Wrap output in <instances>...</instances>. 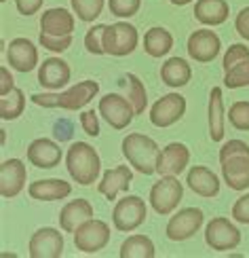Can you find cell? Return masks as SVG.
<instances>
[{"mask_svg":"<svg viewBox=\"0 0 249 258\" xmlns=\"http://www.w3.org/2000/svg\"><path fill=\"white\" fill-rule=\"evenodd\" d=\"M0 79H3V81H0V95H7L9 91H13L15 89V79H13V74H11L9 72V68H0Z\"/></svg>","mask_w":249,"mask_h":258,"instance_id":"cell-43","label":"cell"},{"mask_svg":"<svg viewBox=\"0 0 249 258\" xmlns=\"http://www.w3.org/2000/svg\"><path fill=\"white\" fill-rule=\"evenodd\" d=\"M226 116H228V121L234 129H239V132H249V102H245V100L234 102Z\"/></svg>","mask_w":249,"mask_h":258,"instance_id":"cell-34","label":"cell"},{"mask_svg":"<svg viewBox=\"0 0 249 258\" xmlns=\"http://www.w3.org/2000/svg\"><path fill=\"white\" fill-rule=\"evenodd\" d=\"M104 32H106V26H93L89 32H87L85 36V47L89 53H93V55H104Z\"/></svg>","mask_w":249,"mask_h":258,"instance_id":"cell-35","label":"cell"},{"mask_svg":"<svg viewBox=\"0 0 249 258\" xmlns=\"http://www.w3.org/2000/svg\"><path fill=\"white\" fill-rule=\"evenodd\" d=\"M28 161L38 169H51L59 165L61 148L57 142H53L49 138H38L28 146Z\"/></svg>","mask_w":249,"mask_h":258,"instance_id":"cell-20","label":"cell"},{"mask_svg":"<svg viewBox=\"0 0 249 258\" xmlns=\"http://www.w3.org/2000/svg\"><path fill=\"white\" fill-rule=\"evenodd\" d=\"M28 192L32 199H38V201H59V199H66L72 186L70 182L66 180H59V178H49V180H36V182H30Z\"/></svg>","mask_w":249,"mask_h":258,"instance_id":"cell-24","label":"cell"},{"mask_svg":"<svg viewBox=\"0 0 249 258\" xmlns=\"http://www.w3.org/2000/svg\"><path fill=\"white\" fill-rule=\"evenodd\" d=\"M154 243L146 235H131L123 241L121 252H118L121 258H154Z\"/></svg>","mask_w":249,"mask_h":258,"instance_id":"cell-29","label":"cell"},{"mask_svg":"<svg viewBox=\"0 0 249 258\" xmlns=\"http://www.w3.org/2000/svg\"><path fill=\"white\" fill-rule=\"evenodd\" d=\"M28 171L21 159H7L0 165V195L5 199L17 197L26 188Z\"/></svg>","mask_w":249,"mask_h":258,"instance_id":"cell-15","label":"cell"},{"mask_svg":"<svg viewBox=\"0 0 249 258\" xmlns=\"http://www.w3.org/2000/svg\"><path fill=\"white\" fill-rule=\"evenodd\" d=\"M146 216H148L146 201L137 195H127L116 201L114 212H112V222L116 231L131 233L146 222Z\"/></svg>","mask_w":249,"mask_h":258,"instance_id":"cell-5","label":"cell"},{"mask_svg":"<svg viewBox=\"0 0 249 258\" xmlns=\"http://www.w3.org/2000/svg\"><path fill=\"white\" fill-rule=\"evenodd\" d=\"M173 49V36L165 28H150L144 34V51L150 57H163Z\"/></svg>","mask_w":249,"mask_h":258,"instance_id":"cell-27","label":"cell"},{"mask_svg":"<svg viewBox=\"0 0 249 258\" xmlns=\"http://www.w3.org/2000/svg\"><path fill=\"white\" fill-rule=\"evenodd\" d=\"M40 32L51 36H70L74 32V15L61 7L47 9L40 15Z\"/></svg>","mask_w":249,"mask_h":258,"instance_id":"cell-22","label":"cell"},{"mask_svg":"<svg viewBox=\"0 0 249 258\" xmlns=\"http://www.w3.org/2000/svg\"><path fill=\"white\" fill-rule=\"evenodd\" d=\"M188 161H190L188 146H184L180 142H171L160 150L156 161V171L160 176H180L186 169Z\"/></svg>","mask_w":249,"mask_h":258,"instance_id":"cell-16","label":"cell"},{"mask_svg":"<svg viewBox=\"0 0 249 258\" xmlns=\"http://www.w3.org/2000/svg\"><path fill=\"white\" fill-rule=\"evenodd\" d=\"M186 184L190 186L194 195L205 197V199H213L220 192V178L205 165H194L188 171Z\"/></svg>","mask_w":249,"mask_h":258,"instance_id":"cell-21","label":"cell"},{"mask_svg":"<svg viewBox=\"0 0 249 258\" xmlns=\"http://www.w3.org/2000/svg\"><path fill=\"white\" fill-rule=\"evenodd\" d=\"M93 218V206L87 199H72L59 212V227L63 233H74L82 222Z\"/></svg>","mask_w":249,"mask_h":258,"instance_id":"cell-23","label":"cell"},{"mask_svg":"<svg viewBox=\"0 0 249 258\" xmlns=\"http://www.w3.org/2000/svg\"><path fill=\"white\" fill-rule=\"evenodd\" d=\"M108 7L116 17H133L142 7V0H108Z\"/></svg>","mask_w":249,"mask_h":258,"instance_id":"cell-36","label":"cell"},{"mask_svg":"<svg viewBox=\"0 0 249 258\" xmlns=\"http://www.w3.org/2000/svg\"><path fill=\"white\" fill-rule=\"evenodd\" d=\"M173 5H178V7H184V5H190L192 0H171Z\"/></svg>","mask_w":249,"mask_h":258,"instance_id":"cell-45","label":"cell"},{"mask_svg":"<svg viewBox=\"0 0 249 258\" xmlns=\"http://www.w3.org/2000/svg\"><path fill=\"white\" fill-rule=\"evenodd\" d=\"M80 127L87 136H91V138L100 136V119H97L95 110H85L80 114Z\"/></svg>","mask_w":249,"mask_h":258,"instance_id":"cell-39","label":"cell"},{"mask_svg":"<svg viewBox=\"0 0 249 258\" xmlns=\"http://www.w3.org/2000/svg\"><path fill=\"white\" fill-rule=\"evenodd\" d=\"M205 243L215 252L234 250V248H239V243H241V231L236 229L228 218L218 216L205 229Z\"/></svg>","mask_w":249,"mask_h":258,"instance_id":"cell-9","label":"cell"},{"mask_svg":"<svg viewBox=\"0 0 249 258\" xmlns=\"http://www.w3.org/2000/svg\"><path fill=\"white\" fill-rule=\"evenodd\" d=\"M232 218L241 224H249V192L239 197L232 206Z\"/></svg>","mask_w":249,"mask_h":258,"instance_id":"cell-40","label":"cell"},{"mask_svg":"<svg viewBox=\"0 0 249 258\" xmlns=\"http://www.w3.org/2000/svg\"><path fill=\"white\" fill-rule=\"evenodd\" d=\"M224 85L228 89H239V87H247L249 85V59L236 63L234 68H230L224 74Z\"/></svg>","mask_w":249,"mask_h":258,"instance_id":"cell-33","label":"cell"},{"mask_svg":"<svg viewBox=\"0 0 249 258\" xmlns=\"http://www.w3.org/2000/svg\"><path fill=\"white\" fill-rule=\"evenodd\" d=\"M133 182V171L129 165H118L114 169H108L104 171L102 182L97 184V190L108 199V201H114L121 192H127L129 186Z\"/></svg>","mask_w":249,"mask_h":258,"instance_id":"cell-19","label":"cell"},{"mask_svg":"<svg viewBox=\"0 0 249 258\" xmlns=\"http://www.w3.org/2000/svg\"><path fill=\"white\" fill-rule=\"evenodd\" d=\"M70 77H72V70L68 66V61H63L59 57H49L38 68V83L51 91L66 87L70 83Z\"/></svg>","mask_w":249,"mask_h":258,"instance_id":"cell-18","label":"cell"},{"mask_svg":"<svg viewBox=\"0 0 249 258\" xmlns=\"http://www.w3.org/2000/svg\"><path fill=\"white\" fill-rule=\"evenodd\" d=\"M66 167H68V174L72 176V180H76L82 186H89L97 180V176H100L102 159L91 144L74 142L66 153Z\"/></svg>","mask_w":249,"mask_h":258,"instance_id":"cell-3","label":"cell"},{"mask_svg":"<svg viewBox=\"0 0 249 258\" xmlns=\"http://www.w3.org/2000/svg\"><path fill=\"white\" fill-rule=\"evenodd\" d=\"M97 91H100V83L97 81H80L63 93H34L32 102L42 108H66V110H80L82 106L89 104Z\"/></svg>","mask_w":249,"mask_h":258,"instance_id":"cell-2","label":"cell"},{"mask_svg":"<svg viewBox=\"0 0 249 258\" xmlns=\"http://www.w3.org/2000/svg\"><path fill=\"white\" fill-rule=\"evenodd\" d=\"M203 220L205 216L199 208H184L169 218L165 235L171 241H186L203 227Z\"/></svg>","mask_w":249,"mask_h":258,"instance_id":"cell-11","label":"cell"},{"mask_svg":"<svg viewBox=\"0 0 249 258\" xmlns=\"http://www.w3.org/2000/svg\"><path fill=\"white\" fill-rule=\"evenodd\" d=\"M26 108V93L21 89H13L9 91L7 95H0V116L5 121H13L24 112Z\"/></svg>","mask_w":249,"mask_h":258,"instance_id":"cell-30","label":"cell"},{"mask_svg":"<svg viewBox=\"0 0 249 258\" xmlns=\"http://www.w3.org/2000/svg\"><path fill=\"white\" fill-rule=\"evenodd\" d=\"M53 134H55V138L61 140V142H63V140H70L72 138V125L68 121H57L55 123V132H53Z\"/></svg>","mask_w":249,"mask_h":258,"instance_id":"cell-44","label":"cell"},{"mask_svg":"<svg viewBox=\"0 0 249 258\" xmlns=\"http://www.w3.org/2000/svg\"><path fill=\"white\" fill-rule=\"evenodd\" d=\"M3 3H7V0H3Z\"/></svg>","mask_w":249,"mask_h":258,"instance_id":"cell-46","label":"cell"},{"mask_svg":"<svg viewBox=\"0 0 249 258\" xmlns=\"http://www.w3.org/2000/svg\"><path fill=\"white\" fill-rule=\"evenodd\" d=\"M184 112H186V98L180 93H167L152 104L150 123L154 127H171L182 119Z\"/></svg>","mask_w":249,"mask_h":258,"instance_id":"cell-12","label":"cell"},{"mask_svg":"<svg viewBox=\"0 0 249 258\" xmlns=\"http://www.w3.org/2000/svg\"><path fill=\"white\" fill-rule=\"evenodd\" d=\"M127 81H129V102L133 104L135 114H144L146 104H148V93H146L144 83L139 81L135 74H129Z\"/></svg>","mask_w":249,"mask_h":258,"instance_id":"cell-31","label":"cell"},{"mask_svg":"<svg viewBox=\"0 0 249 258\" xmlns=\"http://www.w3.org/2000/svg\"><path fill=\"white\" fill-rule=\"evenodd\" d=\"M188 55L199 63H209L218 57L222 40L213 30H197L188 38Z\"/></svg>","mask_w":249,"mask_h":258,"instance_id":"cell-13","label":"cell"},{"mask_svg":"<svg viewBox=\"0 0 249 258\" xmlns=\"http://www.w3.org/2000/svg\"><path fill=\"white\" fill-rule=\"evenodd\" d=\"M234 30L239 32V36L249 40V7L241 9L236 13V19H234Z\"/></svg>","mask_w":249,"mask_h":258,"instance_id":"cell-41","label":"cell"},{"mask_svg":"<svg viewBox=\"0 0 249 258\" xmlns=\"http://www.w3.org/2000/svg\"><path fill=\"white\" fill-rule=\"evenodd\" d=\"M7 59L13 70L30 72V70H34L38 63V49L34 47V42L28 38H13L9 42Z\"/></svg>","mask_w":249,"mask_h":258,"instance_id":"cell-17","label":"cell"},{"mask_svg":"<svg viewBox=\"0 0 249 258\" xmlns=\"http://www.w3.org/2000/svg\"><path fill=\"white\" fill-rule=\"evenodd\" d=\"M249 59V47L245 45H230V49L226 51V55H224V72H228L230 68H234L236 63H241Z\"/></svg>","mask_w":249,"mask_h":258,"instance_id":"cell-38","label":"cell"},{"mask_svg":"<svg viewBox=\"0 0 249 258\" xmlns=\"http://www.w3.org/2000/svg\"><path fill=\"white\" fill-rule=\"evenodd\" d=\"M222 178L232 190L249 188V146L243 140H230L220 148Z\"/></svg>","mask_w":249,"mask_h":258,"instance_id":"cell-1","label":"cell"},{"mask_svg":"<svg viewBox=\"0 0 249 258\" xmlns=\"http://www.w3.org/2000/svg\"><path fill=\"white\" fill-rule=\"evenodd\" d=\"M137 47V28L127 24V21H118V24L106 26L104 32V51L108 55L125 57L133 53Z\"/></svg>","mask_w":249,"mask_h":258,"instance_id":"cell-7","label":"cell"},{"mask_svg":"<svg viewBox=\"0 0 249 258\" xmlns=\"http://www.w3.org/2000/svg\"><path fill=\"white\" fill-rule=\"evenodd\" d=\"M28 254L32 258H59L63 254V235L57 229H38L30 237Z\"/></svg>","mask_w":249,"mask_h":258,"instance_id":"cell-14","label":"cell"},{"mask_svg":"<svg viewBox=\"0 0 249 258\" xmlns=\"http://www.w3.org/2000/svg\"><path fill=\"white\" fill-rule=\"evenodd\" d=\"M224 104H222V89L213 87L209 93V138L213 142L224 140Z\"/></svg>","mask_w":249,"mask_h":258,"instance_id":"cell-28","label":"cell"},{"mask_svg":"<svg viewBox=\"0 0 249 258\" xmlns=\"http://www.w3.org/2000/svg\"><path fill=\"white\" fill-rule=\"evenodd\" d=\"M97 110L100 114L104 116V121L114 127L116 132H121V129L129 127V123L133 121L135 116V110H133V104L129 102L127 98L118 93H108L100 100V106H97Z\"/></svg>","mask_w":249,"mask_h":258,"instance_id":"cell-10","label":"cell"},{"mask_svg":"<svg viewBox=\"0 0 249 258\" xmlns=\"http://www.w3.org/2000/svg\"><path fill=\"white\" fill-rule=\"evenodd\" d=\"M123 155L135 171L150 176L156 171V161H158L160 150H158V144L150 136L129 134L123 140Z\"/></svg>","mask_w":249,"mask_h":258,"instance_id":"cell-4","label":"cell"},{"mask_svg":"<svg viewBox=\"0 0 249 258\" xmlns=\"http://www.w3.org/2000/svg\"><path fill=\"white\" fill-rule=\"evenodd\" d=\"M192 77V70H190V63L182 57H171L163 63V68H160V79L167 87H184V85H188Z\"/></svg>","mask_w":249,"mask_h":258,"instance_id":"cell-26","label":"cell"},{"mask_svg":"<svg viewBox=\"0 0 249 258\" xmlns=\"http://www.w3.org/2000/svg\"><path fill=\"white\" fill-rule=\"evenodd\" d=\"M182 197L184 186L176 176H160V180L150 188V206L160 216H169L171 212H176Z\"/></svg>","mask_w":249,"mask_h":258,"instance_id":"cell-6","label":"cell"},{"mask_svg":"<svg viewBox=\"0 0 249 258\" xmlns=\"http://www.w3.org/2000/svg\"><path fill=\"white\" fill-rule=\"evenodd\" d=\"M74 13L78 15L80 21H95L104 11V0H70Z\"/></svg>","mask_w":249,"mask_h":258,"instance_id":"cell-32","label":"cell"},{"mask_svg":"<svg viewBox=\"0 0 249 258\" xmlns=\"http://www.w3.org/2000/svg\"><path fill=\"white\" fill-rule=\"evenodd\" d=\"M230 15V7L226 0H197L194 17L203 26H222Z\"/></svg>","mask_w":249,"mask_h":258,"instance_id":"cell-25","label":"cell"},{"mask_svg":"<svg viewBox=\"0 0 249 258\" xmlns=\"http://www.w3.org/2000/svg\"><path fill=\"white\" fill-rule=\"evenodd\" d=\"M110 241V227L104 220L89 218L74 231V245L85 254H97Z\"/></svg>","mask_w":249,"mask_h":258,"instance_id":"cell-8","label":"cell"},{"mask_svg":"<svg viewBox=\"0 0 249 258\" xmlns=\"http://www.w3.org/2000/svg\"><path fill=\"white\" fill-rule=\"evenodd\" d=\"M38 42L45 49L53 51V53H63L70 45H72V34L70 36H51V34H45V32H40L38 36Z\"/></svg>","mask_w":249,"mask_h":258,"instance_id":"cell-37","label":"cell"},{"mask_svg":"<svg viewBox=\"0 0 249 258\" xmlns=\"http://www.w3.org/2000/svg\"><path fill=\"white\" fill-rule=\"evenodd\" d=\"M15 7H17V11L21 15L30 17V15H34V13L40 11L42 0H15Z\"/></svg>","mask_w":249,"mask_h":258,"instance_id":"cell-42","label":"cell"}]
</instances>
